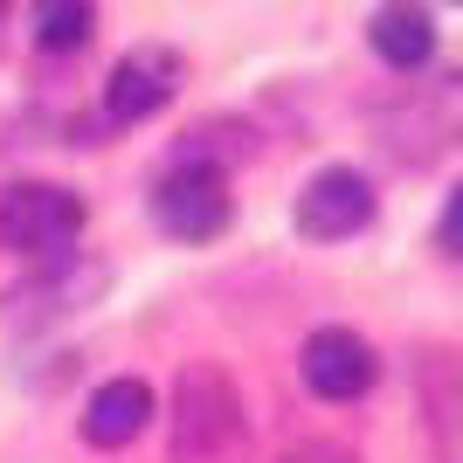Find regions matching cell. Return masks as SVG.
Wrapping results in <instances>:
<instances>
[{
	"instance_id": "6da1fadb",
	"label": "cell",
	"mask_w": 463,
	"mask_h": 463,
	"mask_svg": "<svg viewBox=\"0 0 463 463\" xmlns=\"http://www.w3.org/2000/svg\"><path fill=\"white\" fill-rule=\"evenodd\" d=\"M250 449L242 387L214 360H187L174 381V463H235Z\"/></svg>"
},
{
	"instance_id": "3957f363",
	"label": "cell",
	"mask_w": 463,
	"mask_h": 463,
	"mask_svg": "<svg viewBox=\"0 0 463 463\" xmlns=\"http://www.w3.org/2000/svg\"><path fill=\"white\" fill-rule=\"evenodd\" d=\"M83 235V201L70 187H42V180H21V187L0 194V242L21 256H62Z\"/></svg>"
},
{
	"instance_id": "8992f818",
	"label": "cell",
	"mask_w": 463,
	"mask_h": 463,
	"mask_svg": "<svg viewBox=\"0 0 463 463\" xmlns=\"http://www.w3.org/2000/svg\"><path fill=\"white\" fill-rule=\"evenodd\" d=\"M373 222V187L367 174H353V166H326V174H311L305 194H298V235L311 242H346Z\"/></svg>"
},
{
	"instance_id": "ba28073f",
	"label": "cell",
	"mask_w": 463,
	"mask_h": 463,
	"mask_svg": "<svg viewBox=\"0 0 463 463\" xmlns=\"http://www.w3.org/2000/svg\"><path fill=\"white\" fill-rule=\"evenodd\" d=\"M146 422H153V387L146 381H111L97 387L90 408H83V443L90 449H125L146 436Z\"/></svg>"
},
{
	"instance_id": "7c38bea8",
	"label": "cell",
	"mask_w": 463,
	"mask_h": 463,
	"mask_svg": "<svg viewBox=\"0 0 463 463\" xmlns=\"http://www.w3.org/2000/svg\"><path fill=\"white\" fill-rule=\"evenodd\" d=\"M284 463H360V457H353L346 443H332V436H311V443H298Z\"/></svg>"
},
{
	"instance_id": "52a82bcc",
	"label": "cell",
	"mask_w": 463,
	"mask_h": 463,
	"mask_svg": "<svg viewBox=\"0 0 463 463\" xmlns=\"http://www.w3.org/2000/svg\"><path fill=\"white\" fill-rule=\"evenodd\" d=\"M174 90H180V56L174 49H132V56L104 77V118H111V125H138V118L166 111Z\"/></svg>"
},
{
	"instance_id": "7a4b0ae2",
	"label": "cell",
	"mask_w": 463,
	"mask_h": 463,
	"mask_svg": "<svg viewBox=\"0 0 463 463\" xmlns=\"http://www.w3.org/2000/svg\"><path fill=\"white\" fill-rule=\"evenodd\" d=\"M153 222L174 242H214V235L235 222V194H229V174L214 159H180L174 174L153 187Z\"/></svg>"
},
{
	"instance_id": "5b68a950",
	"label": "cell",
	"mask_w": 463,
	"mask_h": 463,
	"mask_svg": "<svg viewBox=\"0 0 463 463\" xmlns=\"http://www.w3.org/2000/svg\"><path fill=\"white\" fill-rule=\"evenodd\" d=\"M298 373H305V387L318 402H360L381 381V360L353 326H318L305 339V353H298Z\"/></svg>"
},
{
	"instance_id": "8fae6325",
	"label": "cell",
	"mask_w": 463,
	"mask_h": 463,
	"mask_svg": "<svg viewBox=\"0 0 463 463\" xmlns=\"http://www.w3.org/2000/svg\"><path fill=\"white\" fill-rule=\"evenodd\" d=\"M436 250H443V256H457V263H463V180L449 187L443 214H436Z\"/></svg>"
},
{
	"instance_id": "9c48e42d",
	"label": "cell",
	"mask_w": 463,
	"mask_h": 463,
	"mask_svg": "<svg viewBox=\"0 0 463 463\" xmlns=\"http://www.w3.org/2000/svg\"><path fill=\"white\" fill-rule=\"evenodd\" d=\"M367 42L387 70H422L436 56V21H429L422 0H381L367 21Z\"/></svg>"
},
{
	"instance_id": "277c9868",
	"label": "cell",
	"mask_w": 463,
	"mask_h": 463,
	"mask_svg": "<svg viewBox=\"0 0 463 463\" xmlns=\"http://www.w3.org/2000/svg\"><path fill=\"white\" fill-rule=\"evenodd\" d=\"M415 408L436 463H463V353L415 346Z\"/></svg>"
},
{
	"instance_id": "30bf717a",
	"label": "cell",
	"mask_w": 463,
	"mask_h": 463,
	"mask_svg": "<svg viewBox=\"0 0 463 463\" xmlns=\"http://www.w3.org/2000/svg\"><path fill=\"white\" fill-rule=\"evenodd\" d=\"M90 0H35V42L42 49H77L90 35Z\"/></svg>"
}]
</instances>
